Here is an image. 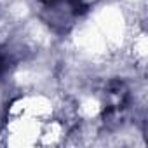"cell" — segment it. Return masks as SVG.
<instances>
[{
    "label": "cell",
    "instance_id": "obj_1",
    "mask_svg": "<svg viewBox=\"0 0 148 148\" xmlns=\"http://www.w3.org/2000/svg\"><path fill=\"white\" fill-rule=\"evenodd\" d=\"M4 70H5V64H4V59H2V58H0V73H2Z\"/></svg>",
    "mask_w": 148,
    "mask_h": 148
}]
</instances>
